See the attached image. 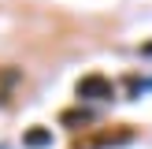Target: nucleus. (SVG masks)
Segmentation results:
<instances>
[{
	"label": "nucleus",
	"mask_w": 152,
	"mask_h": 149,
	"mask_svg": "<svg viewBox=\"0 0 152 149\" xmlns=\"http://www.w3.org/2000/svg\"><path fill=\"white\" fill-rule=\"evenodd\" d=\"M111 93H115V89H111V82L104 78V74H86V78L78 82V97H86V101H108Z\"/></svg>",
	"instance_id": "f257e3e1"
},
{
	"label": "nucleus",
	"mask_w": 152,
	"mask_h": 149,
	"mask_svg": "<svg viewBox=\"0 0 152 149\" xmlns=\"http://www.w3.org/2000/svg\"><path fill=\"white\" fill-rule=\"evenodd\" d=\"M22 145H30V149H45V145H52V131H48V127H34V131H26Z\"/></svg>",
	"instance_id": "f03ea898"
}]
</instances>
